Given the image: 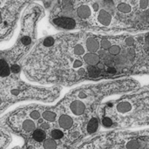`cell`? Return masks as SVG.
I'll return each mask as SVG.
<instances>
[{
    "mask_svg": "<svg viewBox=\"0 0 149 149\" xmlns=\"http://www.w3.org/2000/svg\"><path fill=\"white\" fill-rule=\"evenodd\" d=\"M76 149H149V129L103 133L86 141Z\"/></svg>",
    "mask_w": 149,
    "mask_h": 149,
    "instance_id": "obj_1",
    "label": "cell"
}]
</instances>
